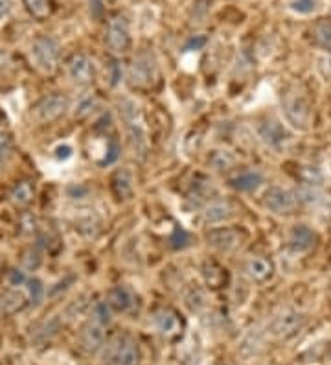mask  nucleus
<instances>
[{"label": "nucleus", "instance_id": "a19ab883", "mask_svg": "<svg viewBox=\"0 0 331 365\" xmlns=\"http://www.w3.org/2000/svg\"><path fill=\"white\" fill-rule=\"evenodd\" d=\"M11 11V0H0V21Z\"/></svg>", "mask_w": 331, "mask_h": 365}, {"label": "nucleus", "instance_id": "dca6fc26", "mask_svg": "<svg viewBox=\"0 0 331 365\" xmlns=\"http://www.w3.org/2000/svg\"><path fill=\"white\" fill-rule=\"evenodd\" d=\"M28 295L19 288H8L0 294V316H14L28 307Z\"/></svg>", "mask_w": 331, "mask_h": 365}, {"label": "nucleus", "instance_id": "f257e3e1", "mask_svg": "<svg viewBox=\"0 0 331 365\" xmlns=\"http://www.w3.org/2000/svg\"><path fill=\"white\" fill-rule=\"evenodd\" d=\"M120 116L125 124L135 155L146 159L147 152H149V138H147L146 120H144L140 106L135 100L124 98L120 102Z\"/></svg>", "mask_w": 331, "mask_h": 365}, {"label": "nucleus", "instance_id": "39448f33", "mask_svg": "<svg viewBox=\"0 0 331 365\" xmlns=\"http://www.w3.org/2000/svg\"><path fill=\"white\" fill-rule=\"evenodd\" d=\"M103 365H140V347L131 336H120L109 345Z\"/></svg>", "mask_w": 331, "mask_h": 365}, {"label": "nucleus", "instance_id": "37998d69", "mask_svg": "<svg viewBox=\"0 0 331 365\" xmlns=\"http://www.w3.org/2000/svg\"><path fill=\"white\" fill-rule=\"evenodd\" d=\"M320 63H322V65H320V71H322L324 78H331V56Z\"/></svg>", "mask_w": 331, "mask_h": 365}, {"label": "nucleus", "instance_id": "393cba45", "mask_svg": "<svg viewBox=\"0 0 331 365\" xmlns=\"http://www.w3.org/2000/svg\"><path fill=\"white\" fill-rule=\"evenodd\" d=\"M208 165L212 166L216 172H226L236 165V157L228 150H214L208 157Z\"/></svg>", "mask_w": 331, "mask_h": 365}, {"label": "nucleus", "instance_id": "4be33fe9", "mask_svg": "<svg viewBox=\"0 0 331 365\" xmlns=\"http://www.w3.org/2000/svg\"><path fill=\"white\" fill-rule=\"evenodd\" d=\"M132 175L129 170H118L112 175V192L118 200H127L132 196Z\"/></svg>", "mask_w": 331, "mask_h": 365}, {"label": "nucleus", "instance_id": "20e7f679", "mask_svg": "<svg viewBox=\"0 0 331 365\" xmlns=\"http://www.w3.org/2000/svg\"><path fill=\"white\" fill-rule=\"evenodd\" d=\"M129 80L138 89H154L160 81L159 61L149 50H142L135 56L129 68Z\"/></svg>", "mask_w": 331, "mask_h": 365}, {"label": "nucleus", "instance_id": "2f4dec72", "mask_svg": "<svg viewBox=\"0 0 331 365\" xmlns=\"http://www.w3.org/2000/svg\"><path fill=\"white\" fill-rule=\"evenodd\" d=\"M94 107H96V96L90 93L83 94V96L75 102L74 116L75 118H87V116L94 111Z\"/></svg>", "mask_w": 331, "mask_h": 365}, {"label": "nucleus", "instance_id": "1a4fd4ad", "mask_svg": "<svg viewBox=\"0 0 331 365\" xmlns=\"http://www.w3.org/2000/svg\"><path fill=\"white\" fill-rule=\"evenodd\" d=\"M265 209H269L273 214L278 216H289L298 209V200L293 190L282 187H269L263 196Z\"/></svg>", "mask_w": 331, "mask_h": 365}, {"label": "nucleus", "instance_id": "423d86ee", "mask_svg": "<svg viewBox=\"0 0 331 365\" xmlns=\"http://www.w3.org/2000/svg\"><path fill=\"white\" fill-rule=\"evenodd\" d=\"M105 45L115 56H122L131 48V26L124 15H115L107 23Z\"/></svg>", "mask_w": 331, "mask_h": 365}, {"label": "nucleus", "instance_id": "bb28decb", "mask_svg": "<svg viewBox=\"0 0 331 365\" xmlns=\"http://www.w3.org/2000/svg\"><path fill=\"white\" fill-rule=\"evenodd\" d=\"M26 295L30 307H39L44 301V295H46V288H44L43 282L37 279V277H30L26 282Z\"/></svg>", "mask_w": 331, "mask_h": 365}, {"label": "nucleus", "instance_id": "ea45409f", "mask_svg": "<svg viewBox=\"0 0 331 365\" xmlns=\"http://www.w3.org/2000/svg\"><path fill=\"white\" fill-rule=\"evenodd\" d=\"M188 304H190L191 310H199L201 307H204V295L199 289H194L191 295H188Z\"/></svg>", "mask_w": 331, "mask_h": 365}, {"label": "nucleus", "instance_id": "6e6552de", "mask_svg": "<svg viewBox=\"0 0 331 365\" xmlns=\"http://www.w3.org/2000/svg\"><path fill=\"white\" fill-rule=\"evenodd\" d=\"M305 327V316L298 310H285L270 321L269 332L280 341L295 338Z\"/></svg>", "mask_w": 331, "mask_h": 365}, {"label": "nucleus", "instance_id": "4c0bfd02", "mask_svg": "<svg viewBox=\"0 0 331 365\" xmlns=\"http://www.w3.org/2000/svg\"><path fill=\"white\" fill-rule=\"evenodd\" d=\"M28 279H30V277L26 275L24 269H11V272L8 273L9 288H21V286H26Z\"/></svg>", "mask_w": 331, "mask_h": 365}, {"label": "nucleus", "instance_id": "f3484780", "mask_svg": "<svg viewBox=\"0 0 331 365\" xmlns=\"http://www.w3.org/2000/svg\"><path fill=\"white\" fill-rule=\"evenodd\" d=\"M315 240H317V235L313 229H309L308 225H295L289 232L287 245L293 253H305L313 247Z\"/></svg>", "mask_w": 331, "mask_h": 365}, {"label": "nucleus", "instance_id": "f704fd0d", "mask_svg": "<svg viewBox=\"0 0 331 365\" xmlns=\"http://www.w3.org/2000/svg\"><path fill=\"white\" fill-rule=\"evenodd\" d=\"M110 316H112V310H110V307L105 301H100V303L94 304L93 319L100 321L102 325H107V323H110Z\"/></svg>", "mask_w": 331, "mask_h": 365}, {"label": "nucleus", "instance_id": "79ce46f5", "mask_svg": "<svg viewBox=\"0 0 331 365\" xmlns=\"http://www.w3.org/2000/svg\"><path fill=\"white\" fill-rule=\"evenodd\" d=\"M90 11H93L96 17L103 14V6H102V0H90Z\"/></svg>", "mask_w": 331, "mask_h": 365}, {"label": "nucleus", "instance_id": "f8f14e48", "mask_svg": "<svg viewBox=\"0 0 331 365\" xmlns=\"http://www.w3.org/2000/svg\"><path fill=\"white\" fill-rule=\"evenodd\" d=\"M80 345L87 354H96L105 347V325L100 321L90 319L81 327L80 332Z\"/></svg>", "mask_w": 331, "mask_h": 365}, {"label": "nucleus", "instance_id": "412c9836", "mask_svg": "<svg viewBox=\"0 0 331 365\" xmlns=\"http://www.w3.org/2000/svg\"><path fill=\"white\" fill-rule=\"evenodd\" d=\"M311 41L317 48L331 52V19H320L313 24Z\"/></svg>", "mask_w": 331, "mask_h": 365}, {"label": "nucleus", "instance_id": "aec40b11", "mask_svg": "<svg viewBox=\"0 0 331 365\" xmlns=\"http://www.w3.org/2000/svg\"><path fill=\"white\" fill-rule=\"evenodd\" d=\"M232 216V207H230L228 201L216 200L210 201L203 210V220L210 225H216V223H223Z\"/></svg>", "mask_w": 331, "mask_h": 365}, {"label": "nucleus", "instance_id": "c85d7f7f", "mask_svg": "<svg viewBox=\"0 0 331 365\" xmlns=\"http://www.w3.org/2000/svg\"><path fill=\"white\" fill-rule=\"evenodd\" d=\"M100 227H102V222H100V218L94 212L87 214V216L80 218V222H78V229H80V232L85 238H96Z\"/></svg>", "mask_w": 331, "mask_h": 365}, {"label": "nucleus", "instance_id": "9d476101", "mask_svg": "<svg viewBox=\"0 0 331 365\" xmlns=\"http://www.w3.org/2000/svg\"><path fill=\"white\" fill-rule=\"evenodd\" d=\"M154 329L159 330V334L166 339H177L182 334L184 323H182L181 316L169 307L159 308L153 316Z\"/></svg>", "mask_w": 331, "mask_h": 365}, {"label": "nucleus", "instance_id": "a211bd4d", "mask_svg": "<svg viewBox=\"0 0 331 365\" xmlns=\"http://www.w3.org/2000/svg\"><path fill=\"white\" fill-rule=\"evenodd\" d=\"M245 273L251 281L254 282H265L269 281L274 273V266L269 259L260 257V255H254L245 262Z\"/></svg>", "mask_w": 331, "mask_h": 365}, {"label": "nucleus", "instance_id": "c9c22d12", "mask_svg": "<svg viewBox=\"0 0 331 365\" xmlns=\"http://www.w3.org/2000/svg\"><path fill=\"white\" fill-rule=\"evenodd\" d=\"M302 181H304V185H309V187H317L322 181V174L315 166H308V168L302 170Z\"/></svg>", "mask_w": 331, "mask_h": 365}, {"label": "nucleus", "instance_id": "58836bf2", "mask_svg": "<svg viewBox=\"0 0 331 365\" xmlns=\"http://www.w3.org/2000/svg\"><path fill=\"white\" fill-rule=\"evenodd\" d=\"M206 43H208V39L204 36H195V37H191V39L188 41V43H186L184 50H186V52H195V50H203L204 46H206Z\"/></svg>", "mask_w": 331, "mask_h": 365}, {"label": "nucleus", "instance_id": "e433bc0d", "mask_svg": "<svg viewBox=\"0 0 331 365\" xmlns=\"http://www.w3.org/2000/svg\"><path fill=\"white\" fill-rule=\"evenodd\" d=\"M85 310H87V303H85L83 299H75V301H72V303L66 307L65 316L63 317H66L68 321H72V319H75V317H80Z\"/></svg>", "mask_w": 331, "mask_h": 365}, {"label": "nucleus", "instance_id": "0eeeda50", "mask_svg": "<svg viewBox=\"0 0 331 365\" xmlns=\"http://www.w3.org/2000/svg\"><path fill=\"white\" fill-rule=\"evenodd\" d=\"M66 111H68V98L59 93H52L46 94L33 106L31 116L39 124H52V122L59 120Z\"/></svg>", "mask_w": 331, "mask_h": 365}, {"label": "nucleus", "instance_id": "f03ea898", "mask_svg": "<svg viewBox=\"0 0 331 365\" xmlns=\"http://www.w3.org/2000/svg\"><path fill=\"white\" fill-rule=\"evenodd\" d=\"M282 111L293 130L305 131L311 124V103L308 94L298 85L289 87L282 96Z\"/></svg>", "mask_w": 331, "mask_h": 365}, {"label": "nucleus", "instance_id": "7c9ffc66", "mask_svg": "<svg viewBox=\"0 0 331 365\" xmlns=\"http://www.w3.org/2000/svg\"><path fill=\"white\" fill-rule=\"evenodd\" d=\"M287 8L296 15H313L320 8V0H289Z\"/></svg>", "mask_w": 331, "mask_h": 365}, {"label": "nucleus", "instance_id": "6ab92c4d", "mask_svg": "<svg viewBox=\"0 0 331 365\" xmlns=\"http://www.w3.org/2000/svg\"><path fill=\"white\" fill-rule=\"evenodd\" d=\"M33 197H36V187H33V182L30 179H22V181L15 182V187L9 192V200L19 209H24V207L30 205Z\"/></svg>", "mask_w": 331, "mask_h": 365}, {"label": "nucleus", "instance_id": "c756f323", "mask_svg": "<svg viewBox=\"0 0 331 365\" xmlns=\"http://www.w3.org/2000/svg\"><path fill=\"white\" fill-rule=\"evenodd\" d=\"M296 200L300 205H308V207H315L318 205L320 201H322V196H320V192L317 190V187H309V185H304L302 188L295 190Z\"/></svg>", "mask_w": 331, "mask_h": 365}, {"label": "nucleus", "instance_id": "a878e982", "mask_svg": "<svg viewBox=\"0 0 331 365\" xmlns=\"http://www.w3.org/2000/svg\"><path fill=\"white\" fill-rule=\"evenodd\" d=\"M203 275H204V281H206V284L212 286V288H221V286H223V282L226 281L225 269H223V267H221L217 262H214V260H208V262H204Z\"/></svg>", "mask_w": 331, "mask_h": 365}, {"label": "nucleus", "instance_id": "c03bdc74", "mask_svg": "<svg viewBox=\"0 0 331 365\" xmlns=\"http://www.w3.org/2000/svg\"><path fill=\"white\" fill-rule=\"evenodd\" d=\"M110 2H120V0H110Z\"/></svg>", "mask_w": 331, "mask_h": 365}, {"label": "nucleus", "instance_id": "2eb2a0df", "mask_svg": "<svg viewBox=\"0 0 331 365\" xmlns=\"http://www.w3.org/2000/svg\"><path fill=\"white\" fill-rule=\"evenodd\" d=\"M105 303L109 304L112 312H131L135 304H137V297L132 294V289H129L127 286H115V288L109 289L107 294Z\"/></svg>", "mask_w": 331, "mask_h": 365}, {"label": "nucleus", "instance_id": "9b49d317", "mask_svg": "<svg viewBox=\"0 0 331 365\" xmlns=\"http://www.w3.org/2000/svg\"><path fill=\"white\" fill-rule=\"evenodd\" d=\"M66 72L75 85H88L94 80V61L87 53L75 52L66 59Z\"/></svg>", "mask_w": 331, "mask_h": 365}, {"label": "nucleus", "instance_id": "cd10ccee", "mask_svg": "<svg viewBox=\"0 0 331 365\" xmlns=\"http://www.w3.org/2000/svg\"><path fill=\"white\" fill-rule=\"evenodd\" d=\"M22 4L26 8L28 14L31 15L37 21H44V19H48L50 11V0H22Z\"/></svg>", "mask_w": 331, "mask_h": 365}, {"label": "nucleus", "instance_id": "b1692460", "mask_svg": "<svg viewBox=\"0 0 331 365\" xmlns=\"http://www.w3.org/2000/svg\"><path fill=\"white\" fill-rule=\"evenodd\" d=\"M59 327H61V321L58 317H52L48 321H43L39 327L36 329L33 336H31V343H36V345H43V343L50 341L53 336L58 334Z\"/></svg>", "mask_w": 331, "mask_h": 365}, {"label": "nucleus", "instance_id": "473e14b6", "mask_svg": "<svg viewBox=\"0 0 331 365\" xmlns=\"http://www.w3.org/2000/svg\"><path fill=\"white\" fill-rule=\"evenodd\" d=\"M41 260H43V257H41V251L37 250V247H30V250L24 253V257H22V266H24V272H36L37 267L41 266Z\"/></svg>", "mask_w": 331, "mask_h": 365}, {"label": "nucleus", "instance_id": "4468645a", "mask_svg": "<svg viewBox=\"0 0 331 365\" xmlns=\"http://www.w3.org/2000/svg\"><path fill=\"white\" fill-rule=\"evenodd\" d=\"M208 245H212L214 250L223 251V253H228V251H234L239 244H241V232L238 229L232 227H219L212 229V231L206 235Z\"/></svg>", "mask_w": 331, "mask_h": 365}, {"label": "nucleus", "instance_id": "7ed1b4c3", "mask_svg": "<svg viewBox=\"0 0 331 365\" xmlns=\"http://www.w3.org/2000/svg\"><path fill=\"white\" fill-rule=\"evenodd\" d=\"M31 63L43 74H53L61 61V45L52 36H39L33 39L30 48Z\"/></svg>", "mask_w": 331, "mask_h": 365}, {"label": "nucleus", "instance_id": "72a5a7b5", "mask_svg": "<svg viewBox=\"0 0 331 365\" xmlns=\"http://www.w3.org/2000/svg\"><path fill=\"white\" fill-rule=\"evenodd\" d=\"M11 152H14V138L8 131L0 130V163L8 160Z\"/></svg>", "mask_w": 331, "mask_h": 365}, {"label": "nucleus", "instance_id": "5701e85b", "mask_svg": "<svg viewBox=\"0 0 331 365\" xmlns=\"http://www.w3.org/2000/svg\"><path fill=\"white\" fill-rule=\"evenodd\" d=\"M261 182H263V178L260 172H241L230 179V187L239 192H252L256 190Z\"/></svg>", "mask_w": 331, "mask_h": 365}, {"label": "nucleus", "instance_id": "ddd939ff", "mask_svg": "<svg viewBox=\"0 0 331 365\" xmlns=\"http://www.w3.org/2000/svg\"><path fill=\"white\" fill-rule=\"evenodd\" d=\"M258 133H260L261 140H263L269 148H274V150H280V148H283L289 140H291V133H289V130H287L282 122L274 120V118L265 120L263 124L260 125Z\"/></svg>", "mask_w": 331, "mask_h": 365}]
</instances>
